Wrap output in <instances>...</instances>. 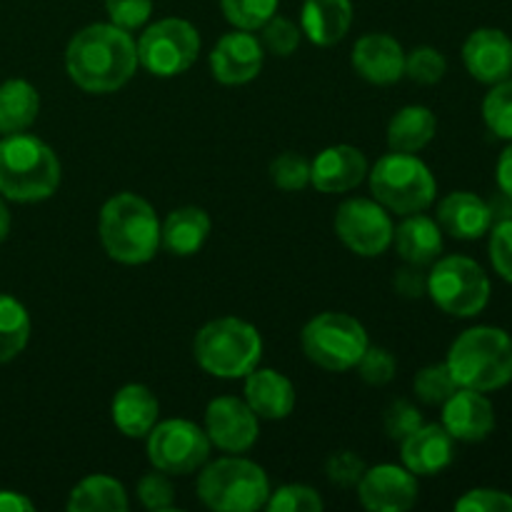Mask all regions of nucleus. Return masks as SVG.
I'll use <instances>...</instances> for the list:
<instances>
[{
    "label": "nucleus",
    "mask_w": 512,
    "mask_h": 512,
    "mask_svg": "<svg viewBox=\"0 0 512 512\" xmlns=\"http://www.w3.org/2000/svg\"><path fill=\"white\" fill-rule=\"evenodd\" d=\"M353 68L368 83H398L405 75L403 45L385 33L363 35L353 48Z\"/></svg>",
    "instance_id": "18"
},
{
    "label": "nucleus",
    "mask_w": 512,
    "mask_h": 512,
    "mask_svg": "<svg viewBox=\"0 0 512 512\" xmlns=\"http://www.w3.org/2000/svg\"><path fill=\"white\" fill-rule=\"evenodd\" d=\"M335 233L353 253L363 258H378L393 245V220L390 213L368 198L345 200L335 213Z\"/></svg>",
    "instance_id": "12"
},
{
    "label": "nucleus",
    "mask_w": 512,
    "mask_h": 512,
    "mask_svg": "<svg viewBox=\"0 0 512 512\" xmlns=\"http://www.w3.org/2000/svg\"><path fill=\"white\" fill-rule=\"evenodd\" d=\"M230 25L238 30H258L268 23L278 10V0H220Z\"/></svg>",
    "instance_id": "33"
},
{
    "label": "nucleus",
    "mask_w": 512,
    "mask_h": 512,
    "mask_svg": "<svg viewBox=\"0 0 512 512\" xmlns=\"http://www.w3.org/2000/svg\"><path fill=\"white\" fill-rule=\"evenodd\" d=\"M195 360L205 373L215 378H245L258 368L263 355V338L258 328L240 318L210 320L195 335Z\"/></svg>",
    "instance_id": "5"
},
{
    "label": "nucleus",
    "mask_w": 512,
    "mask_h": 512,
    "mask_svg": "<svg viewBox=\"0 0 512 512\" xmlns=\"http://www.w3.org/2000/svg\"><path fill=\"white\" fill-rule=\"evenodd\" d=\"M393 288L398 290L403 298L418 300L428 293V275L420 273L418 265H410V268H400L393 278Z\"/></svg>",
    "instance_id": "45"
},
{
    "label": "nucleus",
    "mask_w": 512,
    "mask_h": 512,
    "mask_svg": "<svg viewBox=\"0 0 512 512\" xmlns=\"http://www.w3.org/2000/svg\"><path fill=\"white\" fill-rule=\"evenodd\" d=\"M33 508V500H28L25 495L13 493V490H0V512H30Z\"/></svg>",
    "instance_id": "47"
},
{
    "label": "nucleus",
    "mask_w": 512,
    "mask_h": 512,
    "mask_svg": "<svg viewBox=\"0 0 512 512\" xmlns=\"http://www.w3.org/2000/svg\"><path fill=\"white\" fill-rule=\"evenodd\" d=\"M200 53V33L183 18H163L138 40V63L158 78L185 73Z\"/></svg>",
    "instance_id": "10"
},
{
    "label": "nucleus",
    "mask_w": 512,
    "mask_h": 512,
    "mask_svg": "<svg viewBox=\"0 0 512 512\" xmlns=\"http://www.w3.org/2000/svg\"><path fill=\"white\" fill-rule=\"evenodd\" d=\"M98 230L105 253L123 265L148 263L160 248L158 215L135 193L110 198L100 210Z\"/></svg>",
    "instance_id": "2"
},
{
    "label": "nucleus",
    "mask_w": 512,
    "mask_h": 512,
    "mask_svg": "<svg viewBox=\"0 0 512 512\" xmlns=\"http://www.w3.org/2000/svg\"><path fill=\"white\" fill-rule=\"evenodd\" d=\"M8 233H10V213L8 208H5L3 198H0V243L8 238Z\"/></svg>",
    "instance_id": "48"
},
{
    "label": "nucleus",
    "mask_w": 512,
    "mask_h": 512,
    "mask_svg": "<svg viewBox=\"0 0 512 512\" xmlns=\"http://www.w3.org/2000/svg\"><path fill=\"white\" fill-rule=\"evenodd\" d=\"M395 358L385 348H370L358 360L360 378L368 385H388L395 378Z\"/></svg>",
    "instance_id": "41"
},
{
    "label": "nucleus",
    "mask_w": 512,
    "mask_h": 512,
    "mask_svg": "<svg viewBox=\"0 0 512 512\" xmlns=\"http://www.w3.org/2000/svg\"><path fill=\"white\" fill-rule=\"evenodd\" d=\"M495 173H498L500 193H505L508 198H512V143L503 150V155H500L498 170H495Z\"/></svg>",
    "instance_id": "46"
},
{
    "label": "nucleus",
    "mask_w": 512,
    "mask_h": 512,
    "mask_svg": "<svg viewBox=\"0 0 512 512\" xmlns=\"http://www.w3.org/2000/svg\"><path fill=\"white\" fill-rule=\"evenodd\" d=\"M428 295L443 313L475 318L490 300V280L473 258L448 255L428 273Z\"/></svg>",
    "instance_id": "9"
},
{
    "label": "nucleus",
    "mask_w": 512,
    "mask_h": 512,
    "mask_svg": "<svg viewBox=\"0 0 512 512\" xmlns=\"http://www.w3.org/2000/svg\"><path fill=\"white\" fill-rule=\"evenodd\" d=\"M438 120L425 105H408L398 110L388 125V145L393 153H418L435 138Z\"/></svg>",
    "instance_id": "27"
},
{
    "label": "nucleus",
    "mask_w": 512,
    "mask_h": 512,
    "mask_svg": "<svg viewBox=\"0 0 512 512\" xmlns=\"http://www.w3.org/2000/svg\"><path fill=\"white\" fill-rule=\"evenodd\" d=\"M368 160L353 145H330L310 163V183L320 193H345L360 185Z\"/></svg>",
    "instance_id": "19"
},
{
    "label": "nucleus",
    "mask_w": 512,
    "mask_h": 512,
    "mask_svg": "<svg viewBox=\"0 0 512 512\" xmlns=\"http://www.w3.org/2000/svg\"><path fill=\"white\" fill-rule=\"evenodd\" d=\"M325 473H328L330 483L340 485V488H350V485H358V480L363 478L365 463L350 450H340V453L328 458Z\"/></svg>",
    "instance_id": "44"
},
{
    "label": "nucleus",
    "mask_w": 512,
    "mask_h": 512,
    "mask_svg": "<svg viewBox=\"0 0 512 512\" xmlns=\"http://www.w3.org/2000/svg\"><path fill=\"white\" fill-rule=\"evenodd\" d=\"M265 508L270 512H320L325 508L323 498L308 485H283L270 493Z\"/></svg>",
    "instance_id": "35"
},
{
    "label": "nucleus",
    "mask_w": 512,
    "mask_h": 512,
    "mask_svg": "<svg viewBox=\"0 0 512 512\" xmlns=\"http://www.w3.org/2000/svg\"><path fill=\"white\" fill-rule=\"evenodd\" d=\"M438 225L458 240H478L490 230L493 215L483 198L458 190L438 205Z\"/></svg>",
    "instance_id": "22"
},
{
    "label": "nucleus",
    "mask_w": 512,
    "mask_h": 512,
    "mask_svg": "<svg viewBox=\"0 0 512 512\" xmlns=\"http://www.w3.org/2000/svg\"><path fill=\"white\" fill-rule=\"evenodd\" d=\"M263 45L278 58H288L300 45V30L295 28L293 20L283 18V15H273L263 25Z\"/></svg>",
    "instance_id": "37"
},
{
    "label": "nucleus",
    "mask_w": 512,
    "mask_h": 512,
    "mask_svg": "<svg viewBox=\"0 0 512 512\" xmlns=\"http://www.w3.org/2000/svg\"><path fill=\"white\" fill-rule=\"evenodd\" d=\"M270 178L280 190H303L310 183V163L300 153H283L270 163Z\"/></svg>",
    "instance_id": "36"
},
{
    "label": "nucleus",
    "mask_w": 512,
    "mask_h": 512,
    "mask_svg": "<svg viewBox=\"0 0 512 512\" xmlns=\"http://www.w3.org/2000/svg\"><path fill=\"white\" fill-rule=\"evenodd\" d=\"M245 403L258 418L283 420L295 408V388L278 370H250L245 375Z\"/></svg>",
    "instance_id": "21"
},
{
    "label": "nucleus",
    "mask_w": 512,
    "mask_h": 512,
    "mask_svg": "<svg viewBox=\"0 0 512 512\" xmlns=\"http://www.w3.org/2000/svg\"><path fill=\"white\" fill-rule=\"evenodd\" d=\"M198 495L210 510L253 512L270 498L268 475L245 458H220L198 478Z\"/></svg>",
    "instance_id": "7"
},
{
    "label": "nucleus",
    "mask_w": 512,
    "mask_h": 512,
    "mask_svg": "<svg viewBox=\"0 0 512 512\" xmlns=\"http://www.w3.org/2000/svg\"><path fill=\"white\" fill-rule=\"evenodd\" d=\"M463 63L480 83H500L512 75V40L498 28L475 30L463 45Z\"/></svg>",
    "instance_id": "17"
},
{
    "label": "nucleus",
    "mask_w": 512,
    "mask_h": 512,
    "mask_svg": "<svg viewBox=\"0 0 512 512\" xmlns=\"http://www.w3.org/2000/svg\"><path fill=\"white\" fill-rule=\"evenodd\" d=\"M370 190L375 200L390 213L413 215L430 208L438 193V183L428 165L413 153L390 150L370 170Z\"/></svg>",
    "instance_id": "6"
},
{
    "label": "nucleus",
    "mask_w": 512,
    "mask_h": 512,
    "mask_svg": "<svg viewBox=\"0 0 512 512\" xmlns=\"http://www.w3.org/2000/svg\"><path fill=\"white\" fill-rule=\"evenodd\" d=\"M110 23L123 30H135L148 23L153 13V0H105Z\"/></svg>",
    "instance_id": "39"
},
{
    "label": "nucleus",
    "mask_w": 512,
    "mask_h": 512,
    "mask_svg": "<svg viewBox=\"0 0 512 512\" xmlns=\"http://www.w3.org/2000/svg\"><path fill=\"white\" fill-rule=\"evenodd\" d=\"M483 118L498 138L512 140V75L495 83V88L485 95Z\"/></svg>",
    "instance_id": "31"
},
{
    "label": "nucleus",
    "mask_w": 512,
    "mask_h": 512,
    "mask_svg": "<svg viewBox=\"0 0 512 512\" xmlns=\"http://www.w3.org/2000/svg\"><path fill=\"white\" fill-rule=\"evenodd\" d=\"M358 495L363 508L373 512H403L418 500V480L400 465H375L358 480Z\"/></svg>",
    "instance_id": "14"
},
{
    "label": "nucleus",
    "mask_w": 512,
    "mask_h": 512,
    "mask_svg": "<svg viewBox=\"0 0 512 512\" xmlns=\"http://www.w3.org/2000/svg\"><path fill=\"white\" fill-rule=\"evenodd\" d=\"M40 110V95L28 80H5L0 85V133L15 135L35 123Z\"/></svg>",
    "instance_id": "28"
},
{
    "label": "nucleus",
    "mask_w": 512,
    "mask_h": 512,
    "mask_svg": "<svg viewBox=\"0 0 512 512\" xmlns=\"http://www.w3.org/2000/svg\"><path fill=\"white\" fill-rule=\"evenodd\" d=\"M393 240L400 258L418 268L435 263L443 253V228L428 215H405V220L393 233Z\"/></svg>",
    "instance_id": "24"
},
{
    "label": "nucleus",
    "mask_w": 512,
    "mask_h": 512,
    "mask_svg": "<svg viewBox=\"0 0 512 512\" xmlns=\"http://www.w3.org/2000/svg\"><path fill=\"white\" fill-rule=\"evenodd\" d=\"M445 363L458 388L490 393L512 380V338L500 328L478 325L450 345Z\"/></svg>",
    "instance_id": "4"
},
{
    "label": "nucleus",
    "mask_w": 512,
    "mask_h": 512,
    "mask_svg": "<svg viewBox=\"0 0 512 512\" xmlns=\"http://www.w3.org/2000/svg\"><path fill=\"white\" fill-rule=\"evenodd\" d=\"M148 460L168 475H190L203 468L210 455V438L190 420L155 423L148 435Z\"/></svg>",
    "instance_id": "11"
},
{
    "label": "nucleus",
    "mask_w": 512,
    "mask_h": 512,
    "mask_svg": "<svg viewBox=\"0 0 512 512\" xmlns=\"http://www.w3.org/2000/svg\"><path fill=\"white\" fill-rule=\"evenodd\" d=\"M138 498L148 510H170L175 503V490L170 485L168 473L163 470H153V473L143 475L138 483Z\"/></svg>",
    "instance_id": "38"
},
{
    "label": "nucleus",
    "mask_w": 512,
    "mask_h": 512,
    "mask_svg": "<svg viewBox=\"0 0 512 512\" xmlns=\"http://www.w3.org/2000/svg\"><path fill=\"white\" fill-rule=\"evenodd\" d=\"M305 355L330 373H345L355 368L368 350V333L345 313H320L310 320L300 335Z\"/></svg>",
    "instance_id": "8"
},
{
    "label": "nucleus",
    "mask_w": 512,
    "mask_h": 512,
    "mask_svg": "<svg viewBox=\"0 0 512 512\" xmlns=\"http://www.w3.org/2000/svg\"><path fill=\"white\" fill-rule=\"evenodd\" d=\"M210 225H213L210 215L203 208H195V205L178 208L160 225V245L168 253L188 258L203 248L210 235Z\"/></svg>",
    "instance_id": "26"
},
{
    "label": "nucleus",
    "mask_w": 512,
    "mask_h": 512,
    "mask_svg": "<svg viewBox=\"0 0 512 512\" xmlns=\"http://www.w3.org/2000/svg\"><path fill=\"white\" fill-rule=\"evenodd\" d=\"M263 43L250 30L228 33L218 40L210 53L213 78L223 85H243L258 78L263 68Z\"/></svg>",
    "instance_id": "15"
},
{
    "label": "nucleus",
    "mask_w": 512,
    "mask_h": 512,
    "mask_svg": "<svg viewBox=\"0 0 512 512\" xmlns=\"http://www.w3.org/2000/svg\"><path fill=\"white\" fill-rule=\"evenodd\" d=\"M60 185V160L43 140L15 133L0 140V193L15 203H38Z\"/></svg>",
    "instance_id": "3"
},
{
    "label": "nucleus",
    "mask_w": 512,
    "mask_h": 512,
    "mask_svg": "<svg viewBox=\"0 0 512 512\" xmlns=\"http://www.w3.org/2000/svg\"><path fill=\"white\" fill-rule=\"evenodd\" d=\"M138 45L130 30L113 23H95L70 38L65 68L85 93L105 95L123 88L138 68Z\"/></svg>",
    "instance_id": "1"
},
{
    "label": "nucleus",
    "mask_w": 512,
    "mask_h": 512,
    "mask_svg": "<svg viewBox=\"0 0 512 512\" xmlns=\"http://www.w3.org/2000/svg\"><path fill=\"white\" fill-rule=\"evenodd\" d=\"M205 433L215 448L225 453H245L260 435L258 415L238 398H215L205 410Z\"/></svg>",
    "instance_id": "13"
},
{
    "label": "nucleus",
    "mask_w": 512,
    "mask_h": 512,
    "mask_svg": "<svg viewBox=\"0 0 512 512\" xmlns=\"http://www.w3.org/2000/svg\"><path fill=\"white\" fill-rule=\"evenodd\" d=\"M490 260L495 273L512 283V218L495 223L490 233Z\"/></svg>",
    "instance_id": "42"
},
{
    "label": "nucleus",
    "mask_w": 512,
    "mask_h": 512,
    "mask_svg": "<svg viewBox=\"0 0 512 512\" xmlns=\"http://www.w3.org/2000/svg\"><path fill=\"white\" fill-rule=\"evenodd\" d=\"M413 388L425 405H443L458 390V383H455L448 363H435L415 375Z\"/></svg>",
    "instance_id": "32"
},
{
    "label": "nucleus",
    "mask_w": 512,
    "mask_h": 512,
    "mask_svg": "<svg viewBox=\"0 0 512 512\" xmlns=\"http://www.w3.org/2000/svg\"><path fill=\"white\" fill-rule=\"evenodd\" d=\"M385 433L390 440H405L410 433L423 425V415L415 405H410L408 400H395L388 410H385Z\"/></svg>",
    "instance_id": "40"
},
{
    "label": "nucleus",
    "mask_w": 512,
    "mask_h": 512,
    "mask_svg": "<svg viewBox=\"0 0 512 512\" xmlns=\"http://www.w3.org/2000/svg\"><path fill=\"white\" fill-rule=\"evenodd\" d=\"M300 25L310 43L328 48L348 35L353 25V3L350 0H303Z\"/></svg>",
    "instance_id": "23"
},
{
    "label": "nucleus",
    "mask_w": 512,
    "mask_h": 512,
    "mask_svg": "<svg viewBox=\"0 0 512 512\" xmlns=\"http://www.w3.org/2000/svg\"><path fill=\"white\" fill-rule=\"evenodd\" d=\"M458 512H512V495L493 488H475L455 503Z\"/></svg>",
    "instance_id": "43"
},
{
    "label": "nucleus",
    "mask_w": 512,
    "mask_h": 512,
    "mask_svg": "<svg viewBox=\"0 0 512 512\" xmlns=\"http://www.w3.org/2000/svg\"><path fill=\"white\" fill-rule=\"evenodd\" d=\"M30 340V315L10 295H0V365L25 350Z\"/></svg>",
    "instance_id": "30"
},
{
    "label": "nucleus",
    "mask_w": 512,
    "mask_h": 512,
    "mask_svg": "<svg viewBox=\"0 0 512 512\" xmlns=\"http://www.w3.org/2000/svg\"><path fill=\"white\" fill-rule=\"evenodd\" d=\"M445 70H448V60L440 50L430 48V45H420L405 55V75L420 85L440 83Z\"/></svg>",
    "instance_id": "34"
},
{
    "label": "nucleus",
    "mask_w": 512,
    "mask_h": 512,
    "mask_svg": "<svg viewBox=\"0 0 512 512\" xmlns=\"http://www.w3.org/2000/svg\"><path fill=\"white\" fill-rule=\"evenodd\" d=\"M70 512H125L128 493L123 485L110 475H88L80 480L68 498Z\"/></svg>",
    "instance_id": "29"
},
{
    "label": "nucleus",
    "mask_w": 512,
    "mask_h": 512,
    "mask_svg": "<svg viewBox=\"0 0 512 512\" xmlns=\"http://www.w3.org/2000/svg\"><path fill=\"white\" fill-rule=\"evenodd\" d=\"M443 428L453 435V440L480 443L495 428L493 403L480 390L458 388L443 403Z\"/></svg>",
    "instance_id": "16"
},
{
    "label": "nucleus",
    "mask_w": 512,
    "mask_h": 512,
    "mask_svg": "<svg viewBox=\"0 0 512 512\" xmlns=\"http://www.w3.org/2000/svg\"><path fill=\"white\" fill-rule=\"evenodd\" d=\"M158 413V398L140 383L125 385L113 398V423L125 438H145L158 423Z\"/></svg>",
    "instance_id": "25"
},
{
    "label": "nucleus",
    "mask_w": 512,
    "mask_h": 512,
    "mask_svg": "<svg viewBox=\"0 0 512 512\" xmlns=\"http://www.w3.org/2000/svg\"><path fill=\"white\" fill-rule=\"evenodd\" d=\"M403 443V463L413 475H438L453 463L455 440L443 425H420L415 433L400 440Z\"/></svg>",
    "instance_id": "20"
}]
</instances>
